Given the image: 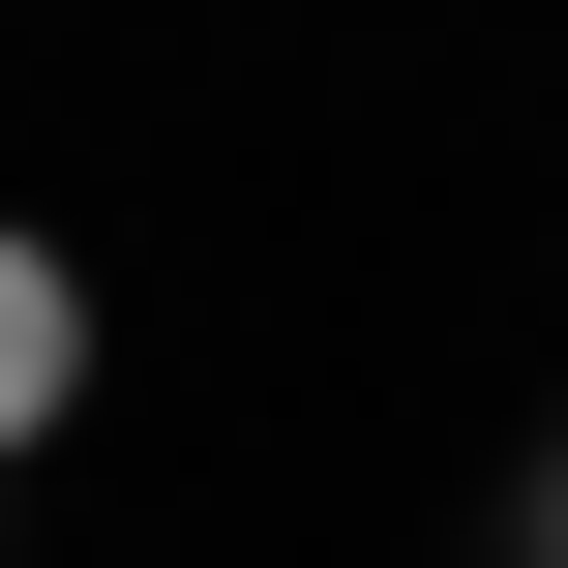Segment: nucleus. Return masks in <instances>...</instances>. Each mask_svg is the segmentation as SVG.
<instances>
[{
  "label": "nucleus",
  "instance_id": "obj_1",
  "mask_svg": "<svg viewBox=\"0 0 568 568\" xmlns=\"http://www.w3.org/2000/svg\"><path fill=\"white\" fill-rule=\"evenodd\" d=\"M60 419H90V240H30V210H0V479H30Z\"/></svg>",
  "mask_w": 568,
  "mask_h": 568
},
{
  "label": "nucleus",
  "instance_id": "obj_2",
  "mask_svg": "<svg viewBox=\"0 0 568 568\" xmlns=\"http://www.w3.org/2000/svg\"><path fill=\"white\" fill-rule=\"evenodd\" d=\"M509 568H568V449H539V509H509Z\"/></svg>",
  "mask_w": 568,
  "mask_h": 568
}]
</instances>
